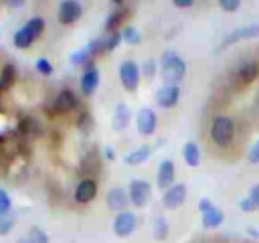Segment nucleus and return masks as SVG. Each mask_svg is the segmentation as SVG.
I'll return each mask as SVG.
<instances>
[{
    "label": "nucleus",
    "instance_id": "obj_8",
    "mask_svg": "<svg viewBox=\"0 0 259 243\" xmlns=\"http://www.w3.org/2000/svg\"><path fill=\"white\" fill-rule=\"evenodd\" d=\"M180 99V89L176 85H164L156 91V101L160 107H174Z\"/></svg>",
    "mask_w": 259,
    "mask_h": 243
},
{
    "label": "nucleus",
    "instance_id": "obj_34",
    "mask_svg": "<svg viewBox=\"0 0 259 243\" xmlns=\"http://www.w3.org/2000/svg\"><path fill=\"white\" fill-rule=\"evenodd\" d=\"M239 207H241L245 213H253V211H255V207H253V202L249 200V196H247V198H243V200H239Z\"/></svg>",
    "mask_w": 259,
    "mask_h": 243
},
{
    "label": "nucleus",
    "instance_id": "obj_37",
    "mask_svg": "<svg viewBox=\"0 0 259 243\" xmlns=\"http://www.w3.org/2000/svg\"><path fill=\"white\" fill-rule=\"evenodd\" d=\"M174 6H178V8H188V6H192V0H174Z\"/></svg>",
    "mask_w": 259,
    "mask_h": 243
},
{
    "label": "nucleus",
    "instance_id": "obj_29",
    "mask_svg": "<svg viewBox=\"0 0 259 243\" xmlns=\"http://www.w3.org/2000/svg\"><path fill=\"white\" fill-rule=\"evenodd\" d=\"M73 63H87V65H91V53H89L87 49L75 53V55H73Z\"/></svg>",
    "mask_w": 259,
    "mask_h": 243
},
{
    "label": "nucleus",
    "instance_id": "obj_30",
    "mask_svg": "<svg viewBox=\"0 0 259 243\" xmlns=\"http://www.w3.org/2000/svg\"><path fill=\"white\" fill-rule=\"evenodd\" d=\"M219 6L223 10H227V12H233V10H237L241 6V2L239 0H219Z\"/></svg>",
    "mask_w": 259,
    "mask_h": 243
},
{
    "label": "nucleus",
    "instance_id": "obj_15",
    "mask_svg": "<svg viewBox=\"0 0 259 243\" xmlns=\"http://www.w3.org/2000/svg\"><path fill=\"white\" fill-rule=\"evenodd\" d=\"M223 221H225V215H223V211L219 209V207H210L206 213H202V227L204 229H217V227H221L223 225Z\"/></svg>",
    "mask_w": 259,
    "mask_h": 243
},
{
    "label": "nucleus",
    "instance_id": "obj_33",
    "mask_svg": "<svg viewBox=\"0 0 259 243\" xmlns=\"http://www.w3.org/2000/svg\"><path fill=\"white\" fill-rule=\"evenodd\" d=\"M249 200L253 202L255 209H259V184H253V188L249 192Z\"/></svg>",
    "mask_w": 259,
    "mask_h": 243
},
{
    "label": "nucleus",
    "instance_id": "obj_7",
    "mask_svg": "<svg viewBox=\"0 0 259 243\" xmlns=\"http://www.w3.org/2000/svg\"><path fill=\"white\" fill-rule=\"evenodd\" d=\"M156 124H158L156 113H154L150 107L140 109V113H138V117H136V126H138V132H140L142 136H152V134L156 132Z\"/></svg>",
    "mask_w": 259,
    "mask_h": 243
},
{
    "label": "nucleus",
    "instance_id": "obj_1",
    "mask_svg": "<svg viewBox=\"0 0 259 243\" xmlns=\"http://www.w3.org/2000/svg\"><path fill=\"white\" fill-rule=\"evenodd\" d=\"M186 73V63L182 57H178L172 51H166L162 55V65H160V75L168 85H176Z\"/></svg>",
    "mask_w": 259,
    "mask_h": 243
},
{
    "label": "nucleus",
    "instance_id": "obj_14",
    "mask_svg": "<svg viewBox=\"0 0 259 243\" xmlns=\"http://www.w3.org/2000/svg\"><path fill=\"white\" fill-rule=\"evenodd\" d=\"M75 105H77V97H75V93H73L71 89L59 91V95H57V99H55V109H57V111H61V113L71 111Z\"/></svg>",
    "mask_w": 259,
    "mask_h": 243
},
{
    "label": "nucleus",
    "instance_id": "obj_26",
    "mask_svg": "<svg viewBox=\"0 0 259 243\" xmlns=\"http://www.w3.org/2000/svg\"><path fill=\"white\" fill-rule=\"evenodd\" d=\"M123 14H125V10H123V8H121V10H117V12H113V14H109V18H107V22H105V30L115 32V28H117V24L121 22Z\"/></svg>",
    "mask_w": 259,
    "mask_h": 243
},
{
    "label": "nucleus",
    "instance_id": "obj_24",
    "mask_svg": "<svg viewBox=\"0 0 259 243\" xmlns=\"http://www.w3.org/2000/svg\"><path fill=\"white\" fill-rule=\"evenodd\" d=\"M168 235V221L164 217H158L154 221V237L156 239H164Z\"/></svg>",
    "mask_w": 259,
    "mask_h": 243
},
{
    "label": "nucleus",
    "instance_id": "obj_28",
    "mask_svg": "<svg viewBox=\"0 0 259 243\" xmlns=\"http://www.w3.org/2000/svg\"><path fill=\"white\" fill-rule=\"evenodd\" d=\"M10 211V196L6 190L0 188V215H6Z\"/></svg>",
    "mask_w": 259,
    "mask_h": 243
},
{
    "label": "nucleus",
    "instance_id": "obj_11",
    "mask_svg": "<svg viewBox=\"0 0 259 243\" xmlns=\"http://www.w3.org/2000/svg\"><path fill=\"white\" fill-rule=\"evenodd\" d=\"M97 194V182L93 178H83L75 188V200L77 202H91Z\"/></svg>",
    "mask_w": 259,
    "mask_h": 243
},
{
    "label": "nucleus",
    "instance_id": "obj_27",
    "mask_svg": "<svg viewBox=\"0 0 259 243\" xmlns=\"http://www.w3.org/2000/svg\"><path fill=\"white\" fill-rule=\"evenodd\" d=\"M121 38L125 40V43H130V45H138L140 40H142V36H140V32L134 28V26H127L123 32H121Z\"/></svg>",
    "mask_w": 259,
    "mask_h": 243
},
{
    "label": "nucleus",
    "instance_id": "obj_9",
    "mask_svg": "<svg viewBox=\"0 0 259 243\" xmlns=\"http://www.w3.org/2000/svg\"><path fill=\"white\" fill-rule=\"evenodd\" d=\"M162 200H164V207H166V209H178V207L186 200V186H184V184H174V186H170V188L164 192Z\"/></svg>",
    "mask_w": 259,
    "mask_h": 243
},
{
    "label": "nucleus",
    "instance_id": "obj_20",
    "mask_svg": "<svg viewBox=\"0 0 259 243\" xmlns=\"http://www.w3.org/2000/svg\"><path fill=\"white\" fill-rule=\"evenodd\" d=\"M184 160L188 166H198L200 162V150L196 146V142H186L184 144Z\"/></svg>",
    "mask_w": 259,
    "mask_h": 243
},
{
    "label": "nucleus",
    "instance_id": "obj_22",
    "mask_svg": "<svg viewBox=\"0 0 259 243\" xmlns=\"http://www.w3.org/2000/svg\"><path fill=\"white\" fill-rule=\"evenodd\" d=\"M24 26L32 32V36H34V38H38V36H40V32L45 30V20H42L40 16H34V18H30Z\"/></svg>",
    "mask_w": 259,
    "mask_h": 243
},
{
    "label": "nucleus",
    "instance_id": "obj_13",
    "mask_svg": "<svg viewBox=\"0 0 259 243\" xmlns=\"http://www.w3.org/2000/svg\"><path fill=\"white\" fill-rule=\"evenodd\" d=\"M257 77H259V61H245L237 71V79L241 83H253Z\"/></svg>",
    "mask_w": 259,
    "mask_h": 243
},
{
    "label": "nucleus",
    "instance_id": "obj_12",
    "mask_svg": "<svg viewBox=\"0 0 259 243\" xmlns=\"http://www.w3.org/2000/svg\"><path fill=\"white\" fill-rule=\"evenodd\" d=\"M160 188H170L174 186V162L172 160H162L158 166V178H156Z\"/></svg>",
    "mask_w": 259,
    "mask_h": 243
},
{
    "label": "nucleus",
    "instance_id": "obj_36",
    "mask_svg": "<svg viewBox=\"0 0 259 243\" xmlns=\"http://www.w3.org/2000/svg\"><path fill=\"white\" fill-rule=\"evenodd\" d=\"M12 229V221H0V235H6Z\"/></svg>",
    "mask_w": 259,
    "mask_h": 243
},
{
    "label": "nucleus",
    "instance_id": "obj_35",
    "mask_svg": "<svg viewBox=\"0 0 259 243\" xmlns=\"http://www.w3.org/2000/svg\"><path fill=\"white\" fill-rule=\"evenodd\" d=\"M154 69H156V63L154 61H146L144 63V75L146 77H152L154 75Z\"/></svg>",
    "mask_w": 259,
    "mask_h": 243
},
{
    "label": "nucleus",
    "instance_id": "obj_2",
    "mask_svg": "<svg viewBox=\"0 0 259 243\" xmlns=\"http://www.w3.org/2000/svg\"><path fill=\"white\" fill-rule=\"evenodd\" d=\"M210 138L217 146H229L235 138V122L229 115H219L212 119L210 126Z\"/></svg>",
    "mask_w": 259,
    "mask_h": 243
},
{
    "label": "nucleus",
    "instance_id": "obj_4",
    "mask_svg": "<svg viewBox=\"0 0 259 243\" xmlns=\"http://www.w3.org/2000/svg\"><path fill=\"white\" fill-rule=\"evenodd\" d=\"M150 194H152V188L146 180H134L130 184V192H127V198L136 205V207H144L148 200H150Z\"/></svg>",
    "mask_w": 259,
    "mask_h": 243
},
{
    "label": "nucleus",
    "instance_id": "obj_25",
    "mask_svg": "<svg viewBox=\"0 0 259 243\" xmlns=\"http://www.w3.org/2000/svg\"><path fill=\"white\" fill-rule=\"evenodd\" d=\"M20 243H49V237H47L40 229H32Z\"/></svg>",
    "mask_w": 259,
    "mask_h": 243
},
{
    "label": "nucleus",
    "instance_id": "obj_31",
    "mask_svg": "<svg viewBox=\"0 0 259 243\" xmlns=\"http://www.w3.org/2000/svg\"><path fill=\"white\" fill-rule=\"evenodd\" d=\"M36 69H38V73H42V75H51V73H53V65H51L47 59H38V61H36Z\"/></svg>",
    "mask_w": 259,
    "mask_h": 243
},
{
    "label": "nucleus",
    "instance_id": "obj_19",
    "mask_svg": "<svg viewBox=\"0 0 259 243\" xmlns=\"http://www.w3.org/2000/svg\"><path fill=\"white\" fill-rule=\"evenodd\" d=\"M127 124H130V107L125 103H119L115 107V113H113V128L123 130Z\"/></svg>",
    "mask_w": 259,
    "mask_h": 243
},
{
    "label": "nucleus",
    "instance_id": "obj_21",
    "mask_svg": "<svg viewBox=\"0 0 259 243\" xmlns=\"http://www.w3.org/2000/svg\"><path fill=\"white\" fill-rule=\"evenodd\" d=\"M32 43H34V36H32V32H30L26 26H22V28L16 30V34H14V45H16L18 49H26V47H30Z\"/></svg>",
    "mask_w": 259,
    "mask_h": 243
},
{
    "label": "nucleus",
    "instance_id": "obj_23",
    "mask_svg": "<svg viewBox=\"0 0 259 243\" xmlns=\"http://www.w3.org/2000/svg\"><path fill=\"white\" fill-rule=\"evenodd\" d=\"M14 77H16V71L14 67L8 63L4 69H2V75H0V87H10L14 83Z\"/></svg>",
    "mask_w": 259,
    "mask_h": 243
},
{
    "label": "nucleus",
    "instance_id": "obj_6",
    "mask_svg": "<svg viewBox=\"0 0 259 243\" xmlns=\"http://www.w3.org/2000/svg\"><path fill=\"white\" fill-rule=\"evenodd\" d=\"M81 14H83V8L75 0H65L59 4V20L63 24H73L75 20L81 18Z\"/></svg>",
    "mask_w": 259,
    "mask_h": 243
},
{
    "label": "nucleus",
    "instance_id": "obj_17",
    "mask_svg": "<svg viewBox=\"0 0 259 243\" xmlns=\"http://www.w3.org/2000/svg\"><path fill=\"white\" fill-rule=\"evenodd\" d=\"M125 202H127L125 190H121V188H111V190L107 192V207H109L111 211H121V209L125 207Z\"/></svg>",
    "mask_w": 259,
    "mask_h": 243
},
{
    "label": "nucleus",
    "instance_id": "obj_18",
    "mask_svg": "<svg viewBox=\"0 0 259 243\" xmlns=\"http://www.w3.org/2000/svg\"><path fill=\"white\" fill-rule=\"evenodd\" d=\"M150 152H152L150 146H142V148H138V150H134V152H130V154H125L123 162L130 164V166H138V164H142V162L148 160Z\"/></svg>",
    "mask_w": 259,
    "mask_h": 243
},
{
    "label": "nucleus",
    "instance_id": "obj_38",
    "mask_svg": "<svg viewBox=\"0 0 259 243\" xmlns=\"http://www.w3.org/2000/svg\"><path fill=\"white\" fill-rule=\"evenodd\" d=\"M210 207H212V202H210V200H206V198H202V200H200V205H198V209H200L202 213H206Z\"/></svg>",
    "mask_w": 259,
    "mask_h": 243
},
{
    "label": "nucleus",
    "instance_id": "obj_3",
    "mask_svg": "<svg viewBox=\"0 0 259 243\" xmlns=\"http://www.w3.org/2000/svg\"><path fill=\"white\" fill-rule=\"evenodd\" d=\"M119 79H121V85L123 89L127 91H134L140 83V69L134 61H123L119 65Z\"/></svg>",
    "mask_w": 259,
    "mask_h": 243
},
{
    "label": "nucleus",
    "instance_id": "obj_10",
    "mask_svg": "<svg viewBox=\"0 0 259 243\" xmlns=\"http://www.w3.org/2000/svg\"><path fill=\"white\" fill-rule=\"evenodd\" d=\"M253 36H259V24H249V26H243V28H237L233 32H229L223 43H221V49L227 47V45H233V43H239V40H245V38H253Z\"/></svg>",
    "mask_w": 259,
    "mask_h": 243
},
{
    "label": "nucleus",
    "instance_id": "obj_5",
    "mask_svg": "<svg viewBox=\"0 0 259 243\" xmlns=\"http://www.w3.org/2000/svg\"><path fill=\"white\" fill-rule=\"evenodd\" d=\"M134 229H136V215L130 211L117 213V217L113 221V233L119 237H127L134 233Z\"/></svg>",
    "mask_w": 259,
    "mask_h": 243
},
{
    "label": "nucleus",
    "instance_id": "obj_16",
    "mask_svg": "<svg viewBox=\"0 0 259 243\" xmlns=\"http://www.w3.org/2000/svg\"><path fill=\"white\" fill-rule=\"evenodd\" d=\"M97 85H99V71L97 69H87L85 73H83V77H81V91L85 93V95H91L95 89H97Z\"/></svg>",
    "mask_w": 259,
    "mask_h": 243
},
{
    "label": "nucleus",
    "instance_id": "obj_32",
    "mask_svg": "<svg viewBox=\"0 0 259 243\" xmlns=\"http://www.w3.org/2000/svg\"><path fill=\"white\" fill-rule=\"evenodd\" d=\"M249 162H253V164H259V140L251 146V150H249Z\"/></svg>",
    "mask_w": 259,
    "mask_h": 243
}]
</instances>
